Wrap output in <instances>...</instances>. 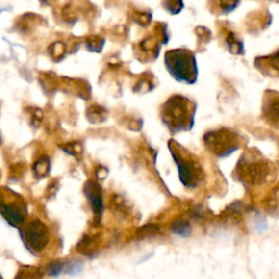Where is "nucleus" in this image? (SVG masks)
I'll return each mask as SVG.
<instances>
[{"mask_svg": "<svg viewBox=\"0 0 279 279\" xmlns=\"http://www.w3.org/2000/svg\"><path fill=\"white\" fill-rule=\"evenodd\" d=\"M237 177L242 182L250 185L262 184L271 177L273 166L261 155H256L252 151H248L241 156L236 168Z\"/></svg>", "mask_w": 279, "mask_h": 279, "instance_id": "7ed1b4c3", "label": "nucleus"}, {"mask_svg": "<svg viewBox=\"0 0 279 279\" xmlns=\"http://www.w3.org/2000/svg\"><path fill=\"white\" fill-rule=\"evenodd\" d=\"M206 149L217 157H227L241 148L242 138L237 132L228 129L208 131L204 135Z\"/></svg>", "mask_w": 279, "mask_h": 279, "instance_id": "39448f33", "label": "nucleus"}, {"mask_svg": "<svg viewBox=\"0 0 279 279\" xmlns=\"http://www.w3.org/2000/svg\"><path fill=\"white\" fill-rule=\"evenodd\" d=\"M195 104L181 95H175L165 102L161 117L173 132L190 130L193 127Z\"/></svg>", "mask_w": 279, "mask_h": 279, "instance_id": "f257e3e1", "label": "nucleus"}, {"mask_svg": "<svg viewBox=\"0 0 279 279\" xmlns=\"http://www.w3.org/2000/svg\"><path fill=\"white\" fill-rule=\"evenodd\" d=\"M262 112L269 126L279 130V93L267 91L264 95Z\"/></svg>", "mask_w": 279, "mask_h": 279, "instance_id": "0eeeda50", "label": "nucleus"}, {"mask_svg": "<svg viewBox=\"0 0 279 279\" xmlns=\"http://www.w3.org/2000/svg\"><path fill=\"white\" fill-rule=\"evenodd\" d=\"M226 42L229 51L232 53H242L243 52V45L241 42H239L233 33H229L226 37Z\"/></svg>", "mask_w": 279, "mask_h": 279, "instance_id": "ddd939ff", "label": "nucleus"}, {"mask_svg": "<svg viewBox=\"0 0 279 279\" xmlns=\"http://www.w3.org/2000/svg\"><path fill=\"white\" fill-rule=\"evenodd\" d=\"M44 272L36 266H21L14 279H43Z\"/></svg>", "mask_w": 279, "mask_h": 279, "instance_id": "9b49d317", "label": "nucleus"}, {"mask_svg": "<svg viewBox=\"0 0 279 279\" xmlns=\"http://www.w3.org/2000/svg\"><path fill=\"white\" fill-rule=\"evenodd\" d=\"M255 65L261 69V71L266 70L269 72V75L279 76V51L269 56L256 59Z\"/></svg>", "mask_w": 279, "mask_h": 279, "instance_id": "9d476101", "label": "nucleus"}, {"mask_svg": "<svg viewBox=\"0 0 279 279\" xmlns=\"http://www.w3.org/2000/svg\"><path fill=\"white\" fill-rule=\"evenodd\" d=\"M170 229L175 234H178V236L183 238H188L191 236V233H192V227H191L188 220L184 219L176 220V222L171 225Z\"/></svg>", "mask_w": 279, "mask_h": 279, "instance_id": "f8f14e48", "label": "nucleus"}, {"mask_svg": "<svg viewBox=\"0 0 279 279\" xmlns=\"http://www.w3.org/2000/svg\"><path fill=\"white\" fill-rule=\"evenodd\" d=\"M85 194L90 200L94 213L100 215L102 210L101 190L100 185L95 182H89L85 185Z\"/></svg>", "mask_w": 279, "mask_h": 279, "instance_id": "1a4fd4ad", "label": "nucleus"}, {"mask_svg": "<svg viewBox=\"0 0 279 279\" xmlns=\"http://www.w3.org/2000/svg\"><path fill=\"white\" fill-rule=\"evenodd\" d=\"M63 271V263L57 261L52 262L47 267V274L51 277H57L60 275V273Z\"/></svg>", "mask_w": 279, "mask_h": 279, "instance_id": "4468645a", "label": "nucleus"}, {"mask_svg": "<svg viewBox=\"0 0 279 279\" xmlns=\"http://www.w3.org/2000/svg\"><path fill=\"white\" fill-rule=\"evenodd\" d=\"M157 230L158 228L156 226H145L139 230V234L140 236H148V234L155 233Z\"/></svg>", "mask_w": 279, "mask_h": 279, "instance_id": "a211bd4d", "label": "nucleus"}, {"mask_svg": "<svg viewBox=\"0 0 279 279\" xmlns=\"http://www.w3.org/2000/svg\"><path fill=\"white\" fill-rule=\"evenodd\" d=\"M22 205L23 202L21 200H12V202L8 203L4 201L2 195H0V214L12 226H18L19 224L23 223V220L25 219V207L22 206Z\"/></svg>", "mask_w": 279, "mask_h": 279, "instance_id": "6e6552de", "label": "nucleus"}, {"mask_svg": "<svg viewBox=\"0 0 279 279\" xmlns=\"http://www.w3.org/2000/svg\"><path fill=\"white\" fill-rule=\"evenodd\" d=\"M169 149L177 163L179 178L182 184L189 189L200 187L204 181L205 174L199 159L176 142H170Z\"/></svg>", "mask_w": 279, "mask_h": 279, "instance_id": "f03ea898", "label": "nucleus"}, {"mask_svg": "<svg viewBox=\"0 0 279 279\" xmlns=\"http://www.w3.org/2000/svg\"><path fill=\"white\" fill-rule=\"evenodd\" d=\"M25 238L30 247L35 251H42L50 242V232L46 225L38 219L33 220L25 230Z\"/></svg>", "mask_w": 279, "mask_h": 279, "instance_id": "423d86ee", "label": "nucleus"}, {"mask_svg": "<svg viewBox=\"0 0 279 279\" xmlns=\"http://www.w3.org/2000/svg\"><path fill=\"white\" fill-rule=\"evenodd\" d=\"M168 6V10L171 13H178L181 11V9L183 8V3L181 1H176V2H167L166 3Z\"/></svg>", "mask_w": 279, "mask_h": 279, "instance_id": "dca6fc26", "label": "nucleus"}, {"mask_svg": "<svg viewBox=\"0 0 279 279\" xmlns=\"http://www.w3.org/2000/svg\"><path fill=\"white\" fill-rule=\"evenodd\" d=\"M238 4H239V2H233V1L220 2V6H222V10H223V12H225V13L232 11L233 9L237 8Z\"/></svg>", "mask_w": 279, "mask_h": 279, "instance_id": "f3484780", "label": "nucleus"}, {"mask_svg": "<svg viewBox=\"0 0 279 279\" xmlns=\"http://www.w3.org/2000/svg\"><path fill=\"white\" fill-rule=\"evenodd\" d=\"M82 269H83L82 263L80 261H75V262H71L69 265L67 266L66 273L69 274V275H76V274L82 272Z\"/></svg>", "mask_w": 279, "mask_h": 279, "instance_id": "2eb2a0df", "label": "nucleus"}, {"mask_svg": "<svg viewBox=\"0 0 279 279\" xmlns=\"http://www.w3.org/2000/svg\"><path fill=\"white\" fill-rule=\"evenodd\" d=\"M166 67L176 80L192 84L198 79L197 59L187 50L170 51L165 56Z\"/></svg>", "mask_w": 279, "mask_h": 279, "instance_id": "20e7f679", "label": "nucleus"}]
</instances>
